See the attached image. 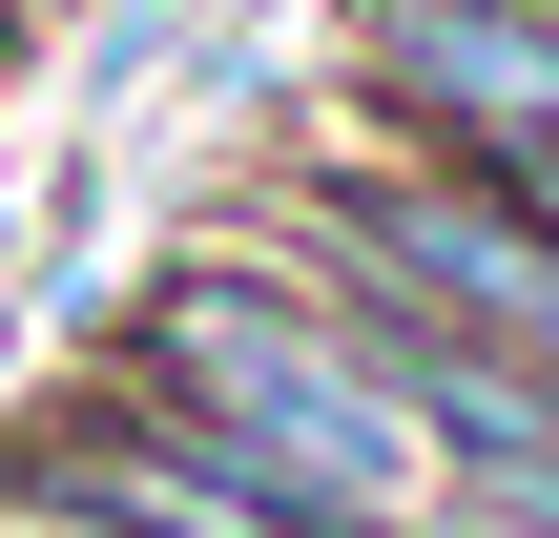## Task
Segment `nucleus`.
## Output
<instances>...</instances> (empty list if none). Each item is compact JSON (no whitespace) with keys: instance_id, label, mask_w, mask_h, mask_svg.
<instances>
[{"instance_id":"2","label":"nucleus","mask_w":559,"mask_h":538,"mask_svg":"<svg viewBox=\"0 0 559 538\" xmlns=\"http://www.w3.org/2000/svg\"><path fill=\"white\" fill-rule=\"evenodd\" d=\"M353 104L394 145L559 207V0H353Z\"/></svg>"},{"instance_id":"3","label":"nucleus","mask_w":559,"mask_h":538,"mask_svg":"<svg viewBox=\"0 0 559 538\" xmlns=\"http://www.w3.org/2000/svg\"><path fill=\"white\" fill-rule=\"evenodd\" d=\"M0 41H21V0H0Z\"/></svg>"},{"instance_id":"1","label":"nucleus","mask_w":559,"mask_h":538,"mask_svg":"<svg viewBox=\"0 0 559 538\" xmlns=\"http://www.w3.org/2000/svg\"><path fill=\"white\" fill-rule=\"evenodd\" d=\"M104 373H124V394H166L187 435H228V456H249L270 498H311V518H373V538H436V518H456V477H436L415 394L373 373V332H353L270 228L187 249V270L104 332Z\"/></svg>"}]
</instances>
